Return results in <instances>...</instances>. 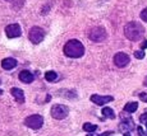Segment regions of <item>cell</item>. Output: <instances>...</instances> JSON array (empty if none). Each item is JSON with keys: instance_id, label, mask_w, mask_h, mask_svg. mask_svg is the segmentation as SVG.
Masks as SVG:
<instances>
[{"instance_id": "1", "label": "cell", "mask_w": 147, "mask_h": 136, "mask_svg": "<svg viewBox=\"0 0 147 136\" xmlns=\"http://www.w3.org/2000/svg\"><path fill=\"white\" fill-rule=\"evenodd\" d=\"M63 51H64V55L68 56V57L78 59V57H81V56H83L84 46L78 39H70V41H68L67 43L64 45Z\"/></svg>"}, {"instance_id": "2", "label": "cell", "mask_w": 147, "mask_h": 136, "mask_svg": "<svg viewBox=\"0 0 147 136\" xmlns=\"http://www.w3.org/2000/svg\"><path fill=\"white\" fill-rule=\"evenodd\" d=\"M143 33H145V29H143L142 24L138 22H129L124 27V35L131 41H140Z\"/></svg>"}, {"instance_id": "3", "label": "cell", "mask_w": 147, "mask_h": 136, "mask_svg": "<svg viewBox=\"0 0 147 136\" xmlns=\"http://www.w3.org/2000/svg\"><path fill=\"white\" fill-rule=\"evenodd\" d=\"M88 37L94 42H104L107 38V33L105 28L102 27H94L88 32Z\"/></svg>"}, {"instance_id": "4", "label": "cell", "mask_w": 147, "mask_h": 136, "mask_svg": "<svg viewBox=\"0 0 147 136\" xmlns=\"http://www.w3.org/2000/svg\"><path fill=\"white\" fill-rule=\"evenodd\" d=\"M45 37V31L42 29L41 27H32L30 29V33H28V38H30V41L32 42V43L37 45L42 42V39Z\"/></svg>"}, {"instance_id": "5", "label": "cell", "mask_w": 147, "mask_h": 136, "mask_svg": "<svg viewBox=\"0 0 147 136\" xmlns=\"http://www.w3.org/2000/svg\"><path fill=\"white\" fill-rule=\"evenodd\" d=\"M24 125H26L27 127H30V129L38 130V129H41L42 125H44V118H42V116H40V115H32L24 120Z\"/></svg>"}, {"instance_id": "6", "label": "cell", "mask_w": 147, "mask_h": 136, "mask_svg": "<svg viewBox=\"0 0 147 136\" xmlns=\"http://www.w3.org/2000/svg\"><path fill=\"white\" fill-rule=\"evenodd\" d=\"M68 113H69V109L64 104H55L51 107V116L55 120H63L68 116Z\"/></svg>"}, {"instance_id": "7", "label": "cell", "mask_w": 147, "mask_h": 136, "mask_svg": "<svg viewBox=\"0 0 147 136\" xmlns=\"http://www.w3.org/2000/svg\"><path fill=\"white\" fill-rule=\"evenodd\" d=\"M21 33H22V31H21V25L19 24H9L5 28V35H7L8 38L19 37Z\"/></svg>"}, {"instance_id": "8", "label": "cell", "mask_w": 147, "mask_h": 136, "mask_svg": "<svg viewBox=\"0 0 147 136\" xmlns=\"http://www.w3.org/2000/svg\"><path fill=\"white\" fill-rule=\"evenodd\" d=\"M129 61H131L129 56L124 52H118L117 55L114 56V64L117 65L118 67H125L127 65L129 64Z\"/></svg>"}, {"instance_id": "9", "label": "cell", "mask_w": 147, "mask_h": 136, "mask_svg": "<svg viewBox=\"0 0 147 136\" xmlns=\"http://www.w3.org/2000/svg\"><path fill=\"white\" fill-rule=\"evenodd\" d=\"M114 101L113 95H98V94H92L91 95V102H94L97 106H104V104L109 103V102Z\"/></svg>"}, {"instance_id": "10", "label": "cell", "mask_w": 147, "mask_h": 136, "mask_svg": "<svg viewBox=\"0 0 147 136\" xmlns=\"http://www.w3.org/2000/svg\"><path fill=\"white\" fill-rule=\"evenodd\" d=\"M33 79H35V76L31 71H28V70H22L21 73H19V80L22 81V83H26V84H30L33 81Z\"/></svg>"}, {"instance_id": "11", "label": "cell", "mask_w": 147, "mask_h": 136, "mask_svg": "<svg viewBox=\"0 0 147 136\" xmlns=\"http://www.w3.org/2000/svg\"><path fill=\"white\" fill-rule=\"evenodd\" d=\"M10 93H12V95L16 98V101L18 102L19 104L24 103V93L22 89H19V88H12V89H10Z\"/></svg>"}, {"instance_id": "12", "label": "cell", "mask_w": 147, "mask_h": 136, "mask_svg": "<svg viewBox=\"0 0 147 136\" xmlns=\"http://www.w3.org/2000/svg\"><path fill=\"white\" fill-rule=\"evenodd\" d=\"M17 66V60L13 57H7L1 61V67L5 70H12Z\"/></svg>"}, {"instance_id": "13", "label": "cell", "mask_w": 147, "mask_h": 136, "mask_svg": "<svg viewBox=\"0 0 147 136\" xmlns=\"http://www.w3.org/2000/svg\"><path fill=\"white\" fill-rule=\"evenodd\" d=\"M119 127L121 130H124V131H125V134H127L129 130H132L134 127V123H133V121H132V118H127V120H124L123 122L120 123Z\"/></svg>"}, {"instance_id": "14", "label": "cell", "mask_w": 147, "mask_h": 136, "mask_svg": "<svg viewBox=\"0 0 147 136\" xmlns=\"http://www.w3.org/2000/svg\"><path fill=\"white\" fill-rule=\"evenodd\" d=\"M138 108V103L137 102H129L124 106V112H128V113H132V112H136Z\"/></svg>"}, {"instance_id": "15", "label": "cell", "mask_w": 147, "mask_h": 136, "mask_svg": "<svg viewBox=\"0 0 147 136\" xmlns=\"http://www.w3.org/2000/svg\"><path fill=\"white\" fill-rule=\"evenodd\" d=\"M102 115H104V117H106V118H111V120L115 118V113L110 107H105V108L102 109Z\"/></svg>"}, {"instance_id": "16", "label": "cell", "mask_w": 147, "mask_h": 136, "mask_svg": "<svg viewBox=\"0 0 147 136\" xmlns=\"http://www.w3.org/2000/svg\"><path fill=\"white\" fill-rule=\"evenodd\" d=\"M45 79H46L47 81H55L56 79H58V74H56L55 71H53V70H50V71H47L46 74H45Z\"/></svg>"}, {"instance_id": "17", "label": "cell", "mask_w": 147, "mask_h": 136, "mask_svg": "<svg viewBox=\"0 0 147 136\" xmlns=\"http://www.w3.org/2000/svg\"><path fill=\"white\" fill-rule=\"evenodd\" d=\"M83 130L86 132H95L97 130V125H92V123H84L83 125Z\"/></svg>"}, {"instance_id": "18", "label": "cell", "mask_w": 147, "mask_h": 136, "mask_svg": "<svg viewBox=\"0 0 147 136\" xmlns=\"http://www.w3.org/2000/svg\"><path fill=\"white\" fill-rule=\"evenodd\" d=\"M113 134V131H105L104 134H95V132H88L87 136H110Z\"/></svg>"}, {"instance_id": "19", "label": "cell", "mask_w": 147, "mask_h": 136, "mask_svg": "<svg viewBox=\"0 0 147 136\" xmlns=\"http://www.w3.org/2000/svg\"><path fill=\"white\" fill-rule=\"evenodd\" d=\"M134 57H136V59H143V57H145V52H143L142 50L134 51Z\"/></svg>"}, {"instance_id": "20", "label": "cell", "mask_w": 147, "mask_h": 136, "mask_svg": "<svg viewBox=\"0 0 147 136\" xmlns=\"http://www.w3.org/2000/svg\"><path fill=\"white\" fill-rule=\"evenodd\" d=\"M140 121H141V122L145 123V125H146V127H147V109L145 111V113H143V115H141Z\"/></svg>"}, {"instance_id": "21", "label": "cell", "mask_w": 147, "mask_h": 136, "mask_svg": "<svg viewBox=\"0 0 147 136\" xmlns=\"http://www.w3.org/2000/svg\"><path fill=\"white\" fill-rule=\"evenodd\" d=\"M141 19L147 23V8H145V9L141 12Z\"/></svg>"}, {"instance_id": "22", "label": "cell", "mask_w": 147, "mask_h": 136, "mask_svg": "<svg viewBox=\"0 0 147 136\" xmlns=\"http://www.w3.org/2000/svg\"><path fill=\"white\" fill-rule=\"evenodd\" d=\"M137 131H138V136H147V132L143 131V129L141 126L137 127Z\"/></svg>"}, {"instance_id": "23", "label": "cell", "mask_w": 147, "mask_h": 136, "mask_svg": "<svg viewBox=\"0 0 147 136\" xmlns=\"http://www.w3.org/2000/svg\"><path fill=\"white\" fill-rule=\"evenodd\" d=\"M140 99H141V101H143V102H146V103H147V93H145V92L141 93V94H140Z\"/></svg>"}, {"instance_id": "24", "label": "cell", "mask_w": 147, "mask_h": 136, "mask_svg": "<svg viewBox=\"0 0 147 136\" xmlns=\"http://www.w3.org/2000/svg\"><path fill=\"white\" fill-rule=\"evenodd\" d=\"M141 49H142V50L147 49V41H145V42H142V43H141Z\"/></svg>"}, {"instance_id": "25", "label": "cell", "mask_w": 147, "mask_h": 136, "mask_svg": "<svg viewBox=\"0 0 147 136\" xmlns=\"http://www.w3.org/2000/svg\"><path fill=\"white\" fill-rule=\"evenodd\" d=\"M124 136H131V135H129V134H128V132H127V134H125V135H124Z\"/></svg>"}, {"instance_id": "26", "label": "cell", "mask_w": 147, "mask_h": 136, "mask_svg": "<svg viewBox=\"0 0 147 136\" xmlns=\"http://www.w3.org/2000/svg\"><path fill=\"white\" fill-rule=\"evenodd\" d=\"M1 94H3V90H1V89H0V95H1Z\"/></svg>"}, {"instance_id": "27", "label": "cell", "mask_w": 147, "mask_h": 136, "mask_svg": "<svg viewBox=\"0 0 147 136\" xmlns=\"http://www.w3.org/2000/svg\"><path fill=\"white\" fill-rule=\"evenodd\" d=\"M7 1H12V0H7Z\"/></svg>"}, {"instance_id": "28", "label": "cell", "mask_w": 147, "mask_h": 136, "mask_svg": "<svg viewBox=\"0 0 147 136\" xmlns=\"http://www.w3.org/2000/svg\"><path fill=\"white\" fill-rule=\"evenodd\" d=\"M0 83H1V81H0Z\"/></svg>"}]
</instances>
